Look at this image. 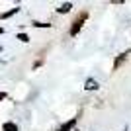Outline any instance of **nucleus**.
Listing matches in <instances>:
<instances>
[{"mask_svg":"<svg viewBox=\"0 0 131 131\" xmlns=\"http://www.w3.org/2000/svg\"><path fill=\"white\" fill-rule=\"evenodd\" d=\"M71 8H72V4H71V2H67V4H63V6H61V8H59L57 12H59V14H65V12H69Z\"/></svg>","mask_w":131,"mask_h":131,"instance_id":"nucleus-3","label":"nucleus"},{"mask_svg":"<svg viewBox=\"0 0 131 131\" xmlns=\"http://www.w3.org/2000/svg\"><path fill=\"white\" fill-rule=\"evenodd\" d=\"M88 18V14H80V16L72 22V27H71V35L74 37V35H78V31H80V27H82V24H84V20Z\"/></svg>","mask_w":131,"mask_h":131,"instance_id":"nucleus-1","label":"nucleus"},{"mask_svg":"<svg viewBox=\"0 0 131 131\" xmlns=\"http://www.w3.org/2000/svg\"><path fill=\"white\" fill-rule=\"evenodd\" d=\"M127 55H129V51H125V53H121L119 57H117V59H115V63H114V71H117V69H119V67L123 65V61L127 59Z\"/></svg>","mask_w":131,"mask_h":131,"instance_id":"nucleus-2","label":"nucleus"},{"mask_svg":"<svg viewBox=\"0 0 131 131\" xmlns=\"http://www.w3.org/2000/svg\"><path fill=\"white\" fill-rule=\"evenodd\" d=\"M0 33H2V27H0Z\"/></svg>","mask_w":131,"mask_h":131,"instance_id":"nucleus-8","label":"nucleus"},{"mask_svg":"<svg viewBox=\"0 0 131 131\" xmlns=\"http://www.w3.org/2000/svg\"><path fill=\"white\" fill-rule=\"evenodd\" d=\"M18 39H22L24 43H26V41H29V39H27V35H26V33H20V35H18Z\"/></svg>","mask_w":131,"mask_h":131,"instance_id":"nucleus-7","label":"nucleus"},{"mask_svg":"<svg viewBox=\"0 0 131 131\" xmlns=\"http://www.w3.org/2000/svg\"><path fill=\"white\" fill-rule=\"evenodd\" d=\"M2 129L4 131H18V125H14V123H4Z\"/></svg>","mask_w":131,"mask_h":131,"instance_id":"nucleus-5","label":"nucleus"},{"mask_svg":"<svg viewBox=\"0 0 131 131\" xmlns=\"http://www.w3.org/2000/svg\"><path fill=\"white\" fill-rule=\"evenodd\" d=\"M74 121H77V119H71V121H69V123H65V125L61 127L59 131H71V129H72V125H74Z\"/></svg>","mask_w":131,"mask_h":131,"instance_id":"nucleus-4","label":"nucleus"},{"mask_svg":"<svg viewBox=\"0 0 131 131\" xmlns=\"http://www.w3.org/2000/svg\"><path fill=\"white\" fill-rule=\"evenodd\" d=\"M86 84H88V86H86L88 90H94V88H96V82H94V80H88Z\"/></svg>","mask_w":131,"mask_h":131,"instance_id":"nucleus-6","label":"nucleus"}]
</instances>
